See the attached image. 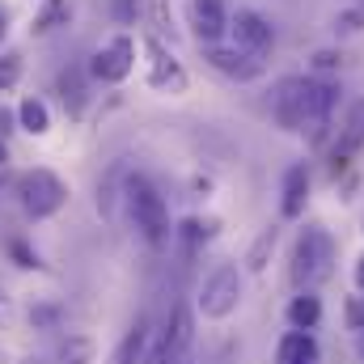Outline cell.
<instances>
[{
  "label": "cell",
  "mask_w": 364,
  "mask_h": 364,
  "mask_svg": "<svg viewBox=\"0 0 364 364\" xmlns=\"http://www.w3.org/2000/svg\"><path fill=\"white\" fill-rule=\"evenodd\" d=\"M17 318V305H13V296L4 292V284H0V326H9Z\"/></svg>",
  "instance_id": "26"
},
{
  "label": "cell",
  "mask_w": 364,
  "mask_h": 364,
  "mask_svg": "<svg viewBox=\"0 0 364 364\" xmlns=\"http://www.w3.org/2000/svg\"><path fill=\"white\" fill-rule=\"evenodd\" d=\"M140 364H178V360H174V356H170V352H166V348L157 343V348H153V352H149V356H144Z\"/></svg>",
  "instance_id": "27"
},
{
  "label": "cell",
  "mask_w": 364,
  "mask_h": 364,
  "mask_svg": "<svg viewBox=\"0 0 364 364\" xmlns=\"http://www.w3.org/2000/svg\"><path fill=\"white\" fill-rule=\"evenodd\" d=\"M360 339H364V331H360Z\"/></svg>",
  "instance_id": "34"
},
{
  "label": "cell",
  "mask_w": 364,
  "mask_h": 364,
  "mask_svg": "<svg viewBox=\"0 0 364 364\" xmlns=\"http://www.w3.org/2000/svg\"><path fill=\"white\" fill-rule=\"evenodd\" d=\"M318 318H322V301H318L314 292L292 296V305H288V322H292L296 331H314V326H318Z\"/></svg>",
  "instance_id": "17"
},
{
  "label": "cell",
  "mask_w": 364,
  "mask_h": 364,
  "mask_svg": "<svg viewBox=\"0 0 364 364\" xmlns=\"http://www.w3.org/2000/svg\"><path fill=\"white\" fill-rule=\"evenodd\" d=\"M127 212L149 246H161L170 237V208L149 178H127Z\"/></svg>",
  "instance_id": "2"
},
{
  "label": "cell",
  "mask_w": 364,
  "mask_h": 364,
  "mask_svg": "<svg viewBox=\"0 0 364 364\" xmlns=\"http://www.w3.org/2000/svg\"><path fill=\"white\" fill-rule=\"evenodd\" d=\"M17 81H21V55L17 51H4L0 55V93H9Z\"/></svg>",
  "instance_id": "21"
},
{
  "label": "cell",
  "mask_w": 364,
  "mask_h": 364,
  "mask_svg": "<svg viewBox=\"0 0 364 364\" xmlns=\"http://www.w3.org/2000/svg\"><path fill=\"white\" fill-rule=\"evenodd\" d=\"M17 195H21L26 216H34V220H47V216H55L68 203V186L51 170H26L17 178Z\"/></svg>",
  "instance_id": "3"
},
{
  "label": "cell",
  "mask_w": 364,
  "mask_h": 364,
  "mask_svg": "<svg viewBox=\"0 0 364 364\" xmlns=\"http://www.w3.org/2000/svg\"><path fill=\"white\" fill-rule=\"evenodd\" d=\"M191 26H195V38L203 47H216V38L229 30L225 0H191Z\"/></svg>",
  "instance_id": "10"
},
{
  "label": "cell",
  "mask_w": 364,
  "mask_h": 364,
  "mask_svg": "<svg viewBox=\"0 0 364 364\" xmlns=\"http://www.w3.org/2000/svg\"><path fill=\"white\" fill-rule=\"evenodd\" d=\"M110 4H114V17H119V21H132V17H136V4H132V0H110Z\"/></svg>",
  "instance_id": "28"
},
{
  "label": "cell",
  "mask_w": 364,
  "mask_h": 364,
  "mask_svg": "<svg viewBox=\"0 0 364 364\" xmlns=\"http://www.w3.org/2000/svg\"><path fill=\"white\" fill-rule=\"evenodd\" d=\"M229 30H233V43H237L242 51H250V55H267L272 43H275L272 21H267L263 13H255V9H237L233 21H229Z\"/></svg>",
  "instance_id": "7"
},
{
  "label": "cell",
  "mask_w": 364,
  "mask_h": 364,
  "mask_svg": "<svg viewBox=\"0 0 364 364\" xmlns=\"http://www.w3.org/2000/svg\"><path fill=\"white\" fill-rule=\"evenodd\" d=\"M9 255L17 259V267H38V255H34L26 242H13V246H9Z\"/></svg>",
  "instance_id": "25"
},
{
  "label": "cell",
  "mask_w": 364,
  "mask_h": 364,
  "mask_svg": "<svg viewBox=\"0 0 364 364\" xmlns=\"http://www.w3.org/2000/svg\"><path fill=\"white\" fill-rule=\"evenodd\" d=\"M275 250V229H267L255 246H250V255H246V263H250V272H263L267 267V255Z\"/></svg>",
  "instance_id": "22"
},
{
  "label": "cell",
  "mask_w": 364,
  "mask_h": 364,
  "mask_svg": "<svg viewBox=\"0 0 364 364\" xmlns=\"http://www.w3.org/2000/svg\"><path fill=\"white\" fill-rule=\"evenodd\" d=\"M132 68H136V43H132L127 34H114L106 47L93 51V60H90V73L97 77V81H106V85L127 81Z\"/></svg>",
  "instance_id": "5"
},
{
  "label": "cell",
  "mask_w": 364,
  "mask_h": 364,
  "mask_svg": "<svg viewBox=\"0 0 364 364\" xmlns=\"http://www.w3.org/2000/svg\"><path fill=\"white\" fill-rule=\"evenodd\" d=\"M30 318H34V322H43V326H51L60 314H55V309H30Z\"/></svg>",
  "instance_id": "30"
},
{
  "label": "cell",
  "mask_w": 364,
  "mask_h": 364,
  "mask_svg": "<svg viewBox=\"0 0 364 364\" xmlns=\"http://www.w3.org/2000/svg\"><path fill=\"white\" fill-rule=\"evenodd\" d=\"M335 97H339V90H335L331 81H314V77H305V119H301V132H305L314 144H318V140L326 136V127H331Z\"/></svg>",
  "instance_id": "6"
},
{
  "label": "cell",
  "mask_w": 364,
  "mask_h": 364,
  "mask_svg": "<svg viewBox=\"0 0 364 364\" xmlns=\"http://www.w3.org/2000/svg\"><path fill=\"white\" fill-rule=\"evenodd\" d=\"M55 364H93V339H85V335H68V339H60V348H55Z\"/></svg>",
  "instance_id": "19"
},
{
  "label": "cell",
  "mask_w": 364,
  "mask_h": 364,
  "mask_svg": "<svg viewBox=\"0 0 364 364\" xmlns=\"http://www.w3.org/2000/svg\"><path fill=\"white\" fill-rule=\"evenodd\" d=\"M356 288H360V292H364V255H360V259H356Z\"/></svg>",
  "instance_id": "31"
},
{
  "label": "cell",
  "mask_w": 364,
  "mask_h": 364,
  "mask_svg": "<svg viewBox=\"0 0 364 364\" xmlns=\"http://www.w3.org/2000/svg\"><path fill=\"white\" fill-rule=\"evenodd\" d=\"M144 356H149V322L140 318V322L123 335V343L114 348V360L110 364H140Z\"/></svg>",
  "instance_id": "16"
},
{
  "label": "cell",
  "mask_w": 364,
  "mask_h": 364,
  "mask_svg": "<svg viewBox=\"0 0 364 364\" xmlns=\"http://www.w3.org/2000/svg\"><path fill=\"white\" fill-rule=\"evenodd\" d=\"M17 119H21V127H26L30 136H47V132H51V114H47V106H43L38 97H26V102L17 106Z\"/></svg>",
  "instance_id": "18"
},
{
  "label": "cell",
  "mask_w": 364,
  "mask_h": 364,
  "mask_svg": "<svg viewBox=\"0 0 364 364\" xmlns=\"http://www.w3.org/2000/svg\"><path fill=\"white\" fill-rule=\"evenodd\" d=\"M272 114L284 132H301V119H305V77H284L275 85Z\"/></svg>",
  "instance_id": "9"
},
{
  "label": "cell",
  "mask_w": 364,
  "mask_h": 364,
  "mask_svg": "<svg viewBox=\"0 0 364 364\" xmlns=\"http://www.w3.org/2000/svg\"><path fill=\"white\" fill-rule=\"evenodd\" d=\"M335 30H339V34H360V30H364V4L343 9V13L335 17Z\"/></svg>",
  "instance_id": "24"
},
{
  "label": "cell",
  "mask_w": 364,
  "mask_h": 364,
  "mask_svg": "<svg viewBox=\"0 0 364 364\" xmlns=\"http://www.w3.org/2000/svg\"><path fill=\"white\" fill-rule=\"evenodd\" d=\"M149 85L153 90H170V93L186 90V73L174 64V55H166L157 43H149Z\"/></svg>",
  "instance_id": "11"
},
{
  "label": "cell",
  "mask_w": 364,
  "mask_h": 364,
  "mask_svg": "<svg viewBox=\"0 0 364 364\" xmlns=\"http://www.w3.org/2000/svg\"><path fill=\"white\" fill-rule=\"evenodd\" d=\"M360 144H364V102H356V106L348 110V123H343L339 144H335V170H343V161H348Z\"/></svg>",
  "instance_id": "14"
},
{
  "label": "cell",
  "mask_w": 364,
  "mask_h": 364,
  "mask_svg": "<svg viewBox=\"0 0 364 364\" xmlns=\"http://www.w3.org/2000/svg\"><path fill=\"white\" fill-rule=\"evenodd\" d=\"M60 93H64V106H68L73 114H81V102H85V90H81L77 73H64V77H60Z\"/></svg>",
  "instance_id": "23"
},
{
  "label": "cell",
  "mask_w": 364,
  "mask_h": 364,
  "mask_svg": "<svg viewBox=\"0 0 364 364\" xmlns=\"http://www.w3.org/2000/svg\"><path fill=\"white\" fill-rule=\"evenodd\" d=\"M242 301V275L233 263H220L216 272L203 279V292H199V314L203 318H229Z\"/></svg>",
  "instance_id": "4"
},
{
  "label": "cell",
  "mask_w": 364,
  "mask_h": 364,
  "mask_svg": "<svg viewBox=\"0 0 364 364\" xmlns=\"http://www.w3.org/2000/svg\"><path fill=\"white\" fill-rule=\"evenodd\" d=\"M331 272H335V237L318 225L301 229L292 246V284L301 292H314L318 284L331 279Z\"/></svg>",
  "instance_id": "1"
},
{
  "label": "cell",
  "mask_w": 364,
  "mask_h": 364,
  "mask_svg": "<svg viewBox=\"0 0 364 364\" xmlns=\"http://www.w3.org/2000/svg\"><path fill=\"white\" fill-rule=\"evenodd\" d=\"M275 364H322V348H318V339L309 331H288L279 339Z\"/></svg>",
  "instance_id": "12"
},
{
  "label": "cell",
  "mask_w": 364,
  "mask_h": 364,
  "mask_svg": "<svg viewBox=\"0 0 364 364\" xmlns=\"http://www.w3.org/2000/svg\"><path fill=\"white\" fill-rule=\"evenodd\" d=\"M305 199H309V174H305V166H292L284 174V191H279V216L296 220L305 212Z\"/></svg>",
  "instance_id": "13"
},
{
  "label": "cell",
  "mask_w": 364,
  "mask_h": 364,
  "mask_svg": "<svg viewBox=\"0 0 364 364\" xmlns=\"http://www.w3.org/2000/svg\"><path fill=\"white\" fill-rule=\"evenodd\" d=\"M68 17H73L68 0H47V9L34 17V34H51L55 26H68Z\"/></svg>",
  "instance_id": "20"
},
{
  "label": "cell",
  "mask_w": 364,
  "mask_h": 364,
  "mask_svg": "<svg viewBox=\"0 0 364 364\" xmlns=\"http://www.w3.org/2000/svg\"><path fill=\"white\" fill-rule=\"evenodd\" d=\"M339 60H343V55H335V51H318V55H314V68H335Z\"/></svg>",
  "instance_id": "29"
},
{
  "label": "cell",
  "mask_w": 364,
  "mask_h": 364,
  "mask_svg": "<svg viewBox=\"0 0 364 364\" xmlns=\"http://www.w3.org/2000/svg\"><path fill=\"white\" fill-rule=\"evenodd\" d=\"M4 157H9V149H4V144H0V166H4Z\"/></svg>",
  "instance_id": "32"
},
{
  "label": "cell",
  "mask_w": 364,
  "mask_h": 364,
  "mask_svg": "<svg viewBox=\"0 0 364 364\" xmlns=\"http://www.w3.org/2000/svg\"><path fill=\"white\" fill-rule=\"evenodd\" d=\"M203 60L229 81H259L263 77V55H250L242 47H203Z\"/></svg>",
  "instance_id": "8"
},
{
  "label": "cell",
  "mask_w": 364,
  "mask_h": 364,
  "mask_svg": "<svg viewBox=\"0 0 364 364\" xmlns=\"http://www.w3.org/2000/svg\"><path fill=\"white\" fill-rule=\"evenodd\" d=\"M0 34H4V17H0Z\"/></svg>",
  "instance_id": "33"
},
{
  "label": "cell",
  "mask_w": 364,
  "mask_h": 364,
  "mask_svg": "<svg viewBox=\"0 0 364 364\" xmlns=\"http://www.w3.org/2000/svg\"><path fill=\"white\" fill-rule=\"evenodd\" d=\"M157 343H161L174 360H182V356H186V348H191V314H186L182 305L174 309V318L166 322V331H161V339H157Z\"/></svg>",
  "instance_id": "15"
}]
</instances>
